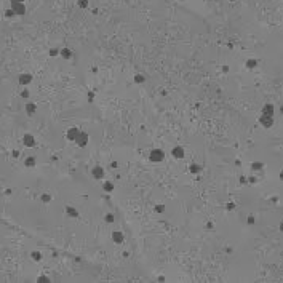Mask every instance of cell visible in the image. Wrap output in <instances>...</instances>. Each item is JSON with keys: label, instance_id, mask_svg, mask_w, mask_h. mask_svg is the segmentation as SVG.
<instances>
[{"label": "cell", "instance_id": "cell-18", "mask_svg": "<svg viewBox=\"0 0 283 283\" xmlns=\"http://www.w3.org/2000/svg\"><path fill=\"white\" fill-rule=\"evenodd\" d=\"M40 198H42V202H43V203H50V202H51V195H48V194H43Z\"/></svg>", "mask_w": 283, "mask_h": 283}, {"label": "cell", "instance_id": "cell-13", "mask_svg": "<svg viewBox=\"0 0 283 283\" xmlns=\"http://www.w3.org/2000/svg\"><path fill=\"white\" fill-rule=\"evenodd\" d=\"M261 123H264L266 126H270V125H272V117H270V115H266V114H264V117L261 118Z\"/></svg>", "mask_w": 283, "mask_h": 283}, {"label": "cell", "instance_id": "cell-3", "mask_svg": "<svg viewBox=\"0 0 283 283\" xmlns=\"http://www.w3.org/2000/svg\"><path fill=\"white\" fill-rule=\"evenodd\" d=\"M78 134H80V130H78L77 126H72V128L69 130L67 133H66V136H67L69 141H74V142H75V139L78 138Z\"/></svg>", "mask_w": 283, "mask_h": 283}, {"label": "cell", "instance_id": "cell-28", "mask_svg": "<svg viewBox=\"0 0 283 283\" xmlns=\"http://www.w3.org/2000/svg\"><path fill=\"white\" fill-rule=\"evenodd\" d=\"M254 62H256V61L250 59V61H248V66H250V67H253V66H254Z\"/></svg>", "mask_w": 283, "mask_h": 283}, {"label": "cell", "instance_id": "cell-24", "mask_svg": "<svg viewBox=\"0 0 283 283\" xmlns=\"http://www.w3.org/2000/svg\"><path fill=\"white\" fill-rule=\"evenodd\" d=\"M21 98L29 99V90H23V91H21Z\"/></svg>", "mask_w": 283, "mask_h": 283}, {"label": "cell", "instance_id": "cell-2", "mask_svg": "<svg viewBox=\"0 0 283 283\" xmlns=\"http://www.w3.org/2000/svg\"><path fill=\"white\" fill-rule=\"evenodd\" d=\"M91 176H93L94 179H102L104 178V168L99 166V165L93 166V168H91Z\"/></svg>", "mask_w": 283, "mask_h": 283}, {"label": "cell", "instance_id": "cell-15", "mask_svg": "<svg viewBox=\"0 0 283 283\" xmlns=\"http://www.w3.org/2000/svg\"><path fill=\"white\" fill-rule=\"evenodd\" d=\"M112 189H114V184H112V182H109V181H106L104 182V190H106V192H112Z\"/></svg>", "mask_w": 283, "mask_h": 283}, {"label": "cell", "instance_id": "cell-20", "mask_svg": "<svg viewBox=\"0 0 283 283\" xmlns=\"http://www.w3.org/2000/svg\"><path fill=\"white\" fill-rule=\"evenodd\" d=\"M144 80H146V78H144V75H139V74L134 77V82H136V83H144Z\"/></svg>", "mask_w": 283, "mask_h": 283}, {"label": "cell", "instance_id": "cell-25", "mask_svg": "<svg viewBox=\"0 0 283 283\" xmlns=\"http://www.w3.org/2000/svg\"><path fill=\"white\" fill-rule=\"evenodd\" d=\"M106 221H107V223H114V221H115V218H114V215H110V213H109V215H106Z\"/></svg>", "mask_w": 283, "mask_h": 283}, {"label": "cell", "instance_id": "cell-7", "mask_svg": "<svg viewBox=\"0 0 283 283\" xmlns=\"http://www.w3.org/2000/svg\"><path fill=\"white\" fill-rule=\"evenodd\" d=\"M31 82H32V75H31V74H21L19 75V85L26 86V85H29Z\"/></svg>", "mask_w": 283, "mask_h": 283}, {"label": "cell", "instance_id": "cell-30", "mask_svg": "<svg viewBox=\"0 0 283 283\" xmlns=\"http://www.w3.org/2000/svg\"><path fill=\"white\" fill-rule=\"evenodd\" d=\"M110 166H112V168H117L118 165H117V162H112V163H110Z\"/></svg>", "mask_w": 283, "mask_h": 283}, {"label": "cell", "instance_id": "cell-5", "mask_svg": "<svg viewBox=\"0 0 283 283\" xmlns=\"http://www.w3.org/2000/svg\"><path fill=\"white\" fill-rule=\"evenodd\" d=\"M11 8L15 10V13L16 15H24L27 10H26V5L24 2H18V3H11Z\"/></svg>", "mask_w": 283, "mask_h": 283}, {"label": "cell", "instance_id": "cell-32", "mask_svg": "<svg viewBox=\"0 0 283 283\" xmlns=\"http://www.w3.org/2000/svg\"><path fill=\"white\" fill-rule=\"evenodd\" d=\"M280 176H282V179H283V171H282V174H280Z\"/></svg>", "mask_w": 283, "mask_h": 283}, {"label": "cell", "instance_id": "cell-1", "mask_svg": "<svg viewBox=\"0 0 283 283\" xmlns=\"http://www.w3.org/2000/svg\"><path fill=\"white\" fill-rule=\"evenodd\" d=\"M163 158H165V152H163V150L155 149V150L150 152V162L158 163V162H163Z\"/></svg>", "mask_w": 283, "mask_h": 283}, {"label": "cell", "instance_id": "cell-12", "mask_svg": "<svg viewBox=\"0 0 283 283\" xmlns=\"http://www.w3.org/2000/svg\"><path fill=\"white\" fill-rule=\"evenodd\" d=\"M61 56L64 58V59H70L72 58V51L69 48H64V50H61Z\"/></svg>", "mask_w": 283, "mask_h": 283}, {"label": "cell", "instance_id": "cell-21", "mask_svg": "<svg viewBox=\"0 0 283 283\" xmlns=\"http://www.w3.org/2000/svg\"><path fill=\"white\" fill-rule=\"evenodd\" d=\"M78 7L80 8H86L88 7V0H78Z\"/></svg>", "mask_w": 283, "mask_h": 283}, {"label": "cell", "instance_id": "cell-11", "mask_svg": "<svg viewBox=\"0 0 283 283\" xmlns=\"http://www.w3.org/2000/svg\"><path fill=\"white\" fill-rule=\"evenodd\" d=\"M35 109L37 107H35L34 102H27V104H26V112H27L29 115H34V114H35Z\"/></svg>", "mask_w": 283, "mask_h": 283}, {"label": "cell", "instance_id": "cell-29", "mask_svg": "<svg viewBox=\"0 0 283 283\" xmlns=\"http://www.w3.org/2000/svg\"><path fill=\"white\" fill-rule=\"evenodd\" d=\"M13 157H15V158L19 157V152H18V150H15V152H13Z\"/></svg>", "mask_w": 283, "mask_h": 283}, {"label": "cell", "instance_id": "cell-23", "mask_svg": "<svg viewBox=\"0 0 283 283\" xmlns=\"http://www.w3.org/2000/svg\"><path fill=\"white\" fill-rule=\"evenodd\" d=\"M200 170H202L200 166H197V165H190V171H192V173H198Z\"/></svg>", "mask_w": 283, "mask_h": 283}, {"label": "cell", "instance_id": "cell-17", "mask_svg": "<svg viewBox=\"0 0 283 283\" xmlns=\"http://www.w3.org/2000/svg\"><path fill=\"white\" fill-rule=\"evenodd\" d=\"M272 112H274V107L267 104L266 107H264V114H266V115H272Z\"/></svg>", "mask_w": 283, "mask_h": 283}, {"label": "cell", "instance_id": "cell-31", "mask_svg": "<svg viewBox=\"0 0 283 283\" xmlns=\"http://www.w3.org/2000/svg\"><path fill=\"white\" fill-rule=\"evenodd\" d=\"M11 3H18V2H24V0H10Z\"/></svg>", "mask_w": 283, "mask_h": 283}, {"label": "cell", "instance_id": "cell-26", "mask_svg": "<svg viewBox=\"0 0 283 283\" xmlns=\"http://www.w3.org/2000/svg\"><path fill=\"white\" fill-rule=\"evenodd\" d=\"M61 53V50H50V56H58Z\"/></svg>", "mask_w": 283, "mask_h": 283}, {"label": "cell", "instance_id": "cell-14", "mask_svg": "<svg viewBox=\"0 0 283 283\" xmlns=\"http://www.w3.org/2000/svg\"><path fill=\"white\" fill-rule=\"evenodd\" d=\"M24 165H26V166H29V168L35 166V158H34V157H27V158L24 160Z\"/></svg>", "mask_w": 283, "mask_h": 283}, {"label": "cell", "instance_id": "cell-8", "mask_svg": "<svg viewBox=\"0 0 283 283\" xmlns=\"http://www.w3.org/2000/svg\"><path fill=\"white\" fill-rule=\"evenodd\" d=\"M171 155H173L174 158H182V157H184V149H182V147H179V146H176L173 150H171Z\"/></svg>", "mask_w": 283, "mask_h": 283}, {"label": "cell", "instance_id": "cell-27", "mask_svg": "<svg viewBox=\"0 0 283 283\" xmlns=\"http://www.w3.org/2000/svg\"><path fill=\"white\" fill-rule=\"evenodd\" d=\"M163 210H165V206H163V205H157V206H155V211H157V213H162Z\"/></svg>", "mask_w": 283, "mask_h": 283}, {"label": "cell", "instance_id": "cell-22", "mask_svg": "<svg viewBox=\"0 0 283 283\" xmlns=\"http://www.w3.org/2000/svg\"><path fill=\"white\" fill-rule=\"evenodd\" d=\"M15 15H16V13H15V10H13V8L7 10V13H5V16H7V18H11V16H15Z\"/></svg>", "mask_w": 283, "mask_h": 283}, {"label": "cell", "instance_id": "cell-9", "mask_svg": "<svg viewBox=\"0 0 283 283\" xmlns=\"http://www.w3.org/2000/svg\"><path fill=\"white\" fill-rule=\"evenodd\" d=\"M112 240H114L115 243H122V242H123V234H122L120 231L112 232Z\"/></svg>", "mask_w": 283, "mask_h": 283}, {"label": "cell", "instance_id": "cell-10", "mask_svg": "<svg viewBox=\"0 0 283 283\" xmlns=\"http://www.w3.org/2000/svg\"><path fill=\"white\" fill-rule=\"evenodd\" d=\"M66 213H67V216H70V218H77L78 216V211L75 210V208H72V206H66Z\"/></svg>", "mask_w": 283, "mask_h": 283}, {"label": "cell", "instance_id": "cell-16", "mask_svg": "<svg viewBox=\"0 0 283 283\" xmlns=\"http://www.w3.org/2000/svg\"><path fill=\"white\" fill-rule=\"evenodd\" d=\"M37 282L39 283H48L50 278L47 277V275H40V277H37Z\"/></svg>", "mask_w": 283, "mask_h": 283}, {"label": "cell", "instance_id": "cell-6", "mask_svg": "<svg viewBox=\"0 0 283 283\" xmlns=\"http://www.w3.org/2000/svg\"><path fill=\"white\" fill-rule=\"evenodd\" d=\"M23 144H24L26 147H34L35 146V138L32 136V134H24V138H23Z\"/></svg>", "mask_w": 283, "mask_h": 283}, {"label": "cell", "instance_id": "cell-4", "mask_svg": "<svg viewBox=\"0 0 283 283\" xmlns=\"http://www.w3.org/2000/svg\"><path fill=\"white\" fill-rule=\"evenodd\" d=\"M75 142H77L78 147H85L86 144H88V134L83 133V131H80V134H78V138L75 139Z\"/></svg>", "mask_w": 283, "mask_h": 283}, {"label": "cell", "instance_id": "cell-19", "mask_svg": "<svg viewBox=\"0 0 283 283\" xmlns=\"http://www.w3.org/2000/svg\"><path fill=\"white\" fill-rule=\"evenodd\" d=\"M32 259H34V261H40V259H42V253H39V251H32Z\"/></svg>", "mask_w": 283, "mask_h": 283}]
</instances>
